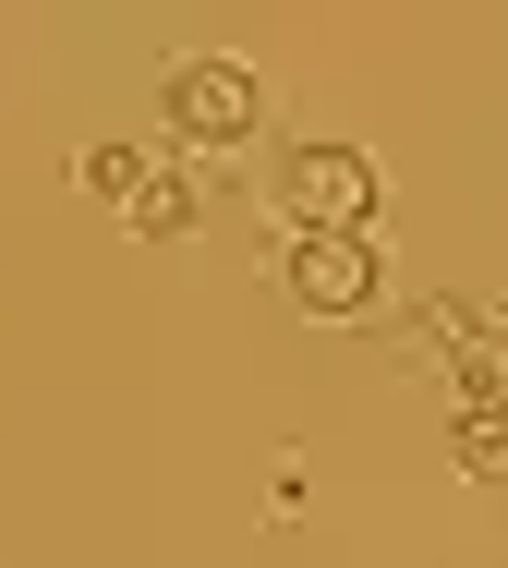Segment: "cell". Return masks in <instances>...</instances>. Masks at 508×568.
I'll use <instances>...</instances> for the list:
<instances>
[{
    "label": "cell",
    "instance_id": "3957f363",
    "mask_svg": "<svg viewBox=\"0 0 508 568\" xmlns=\"http://www.w3.org/2000/svg\"><path fill=\"white\" fill-rule=\"evenodd\" d=\"M278 278H291V303H303V315H327V327L376 315V291H387V266H376V230H303Z\"/></svg>",
    "mask_w": 508,
    "mask_h": 568
},
{
    "label": "cell",
    "instance_id": "5b68a950",
    "mask_svg": "<svg viewBox=\"0 0 508 568\" xmlns=\"http://www.w3.org/2000/svg\"><path fill=\"white\" fill-rule=\"evenodd\" d=\"M73 182H85V194H110V206H133V194L158 182V158H145V145H85V158H73Z\"/></svg>",
    "mask_w": 508,
    "mask_h": 568
},
{
    "label": "cell",
    "instance_id": "8992f818",
    "mask_svg": "<svg viewBox=\"0 0 508 568\" xmlns=\"http://www.w3.org/2000/svg\"><path fill=\"white\" fill-rule=\"evenodd\" d=\"M122 219H133V230H145V242H182V230L206 219V206H194V182H182V170H158V182H145V194H133Z\"/></svg>",
    "mask_w": 508,
    "mask_h": 568
},
{
    "label": "cell",
    "instance_id": "7a4b0ae2",
    "mask_svg": "<svg viewBox=\"0 0 508 568\" xmlns=\"http://www.w3.org/2000/svg\"><path fill=\"white\" fill-rule=\"evenodd\" d=\"M254 121H266L254 61H231V49L170 61V133H182V145H254Z\"/></svg>",
    "mask_w": 508,
    "mask_h": 568
},
{
    "label": "cell",
    "instance_id": "277c9868",
    "mask_svg": "<svg viewBox=\"0 0 508 568\" xmlns=\"http://www.w3.org/2000/svg\"><path fill=\"white\" fill-rule=\"evenodd\" d=\"M448 387H460V412H508V315H485L448 351Z\"/></svg>",
    "mask_w": 508,
    "mask_h": 568
},
{
    "label": "cell",
    "instance_id": "6da1fadb",
    "mask_svg": "<svg viewBox=\"0 0 508 568\" xmlns=\"http://www.w3.org/2000/svg\"><path fill=\"white\" fill-rule=\"evenodd\" d=\"M376 194H387V170L364 145H291V170H278L291 242H303V230H376Z\"/></svg>",
    "mask_w": 508,
    "mask_h": 568
},
{
    "label": "cell",
    "instance_id": "52a82bcc",
    "mask_svg": "<svg viewBox=\"0 0 508 568\" xmlns=\"http://www.w3.org/2000/svg\"><path fill=\"white\" fill-rule=\"evenodd\" d=\"M460 471L473 484H508V412H460Z\"/></svg>",
    "mask_w": 508,
    "mask_h": 568
}]
</instances>
